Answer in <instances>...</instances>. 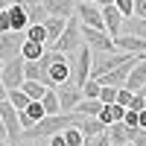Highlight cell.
<instances>
[{"label": "cell", "mask_w": 146, "mask_h": 146, "mask_svg": "<svg viewBox=\"0 0 146 146\" xmlns=\"http://www.w3.org/2000/svg\"><path fill=\"white\" fill-rule=\"evenodd\" d=\"M62 137H64L67 146H82V140H85V135L79 131V123H76V126H67V129L62 131Z\"/></svg>", "instance_id": "d4e9b609"}, {"label": "cell", "mask_w": 146, "mask_h": 146, "mask_svg": "<svg viewBox=\"0 0 146 146\" xmlns=\"http://www.w3.org/2000/svg\"><path fill=\"white\" fill-rule=\"evenodd\" d=\"M0 82H3V88H6V91L21 88V85H23V58H21V56H15V58H9V62H3Z\"/></svg>", "instance_id": "52a82bcc"}, {"label": "cell", "mask_w": 146, "mask_h": 146, "mask_svg": "<svg viewBox=\"0 0 146 146\" xmlns=\"http://www.w3.org/2000/svg\"><path fill=\"white\" fill-rule=\"evenodd\" d=\"M82 96H91V100H96V96H100V82L88 76V82L82 85Z\"/></svg>", "instance_id": "83f0119b"}, {"label": "cell", "mask_w": 146, "mask_h": 146, "mask_svg": "<svg viewBox=\"0 0 146 146\" xmlns=\"http://www.w3.org/2000/svg\"><path fill=\"white\" fill-rule=\"evenodd\" d=\"M143 126H146V108L137 111V129H143Z\"/></svg>", "instance_id": "d590c367"}, {"label": "cell", "mask_w": 146, "mask_h": 146, "mask_svg": "<svg viewBox=\"0 0 146 146\" xmlns=\"http://www.w3.org/2000/svg\"><path fill=\"white\" fill-rule=\"evenodd\" d=\"M6 12H9V23H12V29H15V32H23V29L29 27V15H27V9H23L21 3L6 6Z\"/></svg>", "instance_id": "e0dca14e"}, {"label": "cell", "mask_w": 146, "mask_h": 146, "mask_svg": "<svg viewBox=\"0 0 146 146\" xmlns=\"http://www.w3.org/2000/svg\"><path fill=\"white\" fill-rule=\"evenodd\" d=\"M82 41L91 47V53H111V50H117L114 38L105 29H88V27H82Z\"/></svg>", "instance_id": "5b68a950"}, {"label": "cell", "mask_w": 146, "mask_h": 146, "mask_svg": "<svg viewBox=\"0 0 146 146\" xmlns=\"http://www.w3.org/2000/svg\"><path fill=\"white\" fill-rule=\"evenodd\" d=\"M41 23H44V35H47L44 47H47V50H53V44L58 41V35H62V29H64V18H56V15H50V18H44Z\"/></svg>", "instance_id": "9a60e30c"}, {"label": "cell", "mask_w": 146, "mask_h": 146, "mask_svg": "<svg viewBox=\"0 0 146 146\" xmlns=\"http://www.w3.org/2000/svg\"><path fill=\"white\" fill-rule=\"evenodd\" d=\"M0 70H3V58H0Z\"/></svg>", "instance_id": "ee69618b"}, {"label": "cell", "mask_w": 146, "mask_h": 146, "mask_svg": "<svg viewBox=\"0 0 146 146\" xmlns=\"http://www.w3.org/2000/svg\"><path fill=\"white\" fill-rule=\"evenodd\" d=\"M131 96H135V91H129V88H117V100H114V102H120L123 108H129V105H131Z\"/></svg>", "instance_id": "f1b7e54d"}, {"label": "cell", "mask_w": 146, "mask_h": 146, "mask_svg": "<svg viewBox=\"0 0 146 146\" xmlns=\"http://www.w3.org/2000/svg\"><path fill=\"white\" fill-rule=\"evenodd\" d=\"M96 100H100L102 105L105 102H114L117 100V88H114V85H100V96H96Z\"/></svg>", "instance_id": "4316f807"}, {"label": "cell", "mask_w": 146, "mask_h": 146, "mask_svg": "<svg viewBox=\"0 0 146 146\" xmlns=\"http://www.w3.org/2000/svg\"><path fill=\"white\" fill-rule=\"evenodd\" d=\"M88 3H96V6H100V3H102V0H88Z\"/></svg>", "instance_id": "60d3db41"}, {"label": "cell", "mask_w": 146, "mask_h": 146, "mask_svg": "<svg viewBox=\"0 0 146 146\" xmlns=\"http://www.w3.org/2000/svg\"><path fill=\"white\" fill-rule=\"evenodd\" d=\"M120 32H126V35H137V38H146V18H137V15L123 18V27H120Z\"/></svg>", "instance_id": "ac0fdd59"}, {"label": "cell", "mask_w": 146, "mask_h": 146, "mask_svg": "<svg viewBox=\"0 0 146 146\" xmlns=\"http://www.w3.org/2000/svg\"><path fill=\"white\" fill-rule=\"evenodd\" d=\"M9 29H12V23H9V12L0 9V32H9Z\"/></svg>", "instance_id": "e575fe53"}, {"label": "cell", "mask_w": 146, "mask_h": 146, "mask_svg": "<svg viewBox=\"0 0 146 146\" xmlns=\"http://www.w3.org/2000/svg\"><path fill=\"white\" fill-rule=\"evenodd\" d=\"M73 15L79 18L82 27H88V29H105V23H102V12L96 3H88V0H76V9H73Z\"/></svg>", "instance_id": "277c9868"}, {"label": "cell", "mask_w": 146, "mask_h": 146, "mask_svg": "<svg viewBox=\"0 0 146 146\" xmlns=\"http://www.w3.org/2000/svg\"><path fill=\"white\" fill-rule=\"evenodd\" d=\"M0 146H12V143H9V140H0Z\"/></svg>", "instance_id": "ab89813d"}, {"label": "cell", "mask_w": 146, "mask_h": 146, "mask_svg": "<svg viewBox=\"0 0 146 146\" xmlns=\"http://www.w3.org/2000/svg\"><path fill=\"white\" fill-rule=\"evenodd\" d=\"M143 85H146V58H137V62L131 64V70H129L123 88H129V91H140Z\"/></svg>", "instance_id": "5bb4252c"}, {"label": "cell", "mask_w": 146, "mask_h": 146, "mask_svg": "<svg viewBox=\"0 0 146 146\" xmlns=\"http://www.w3.org/2000/svg\"><path fill=\"white\" fill-rule=\"evenodd\" d=\"M123 146H135V143H131V140H129V143H123Z\"/></svg>", "instance_id": "7bdbcfd3"}, {"label": "cell", "mask_w": 146, "mask_h": 146, "mask_svg": "<svg viewBox=\"0 0 146 146\" xmlns=\"http://www.w3.org/2000/svg\"><path fill=\"white\" fill-rule=\"evenodd\" d=\"M0 120H3V126H6V140L15 146L21 140V123H18V108H12L9 100H0Z\"/></svg>", "instance_id": "8992f818"}, {"label": "cell", "mask_w": 146, "mask_h": 146, "mask_svg": "<svg viewBox=\"0 0 146 146\" xmlns=\"http://www.w3.org/2000/svg\"><path fill=\"white\" fill-rule=\"evenodd\" d=\"M41 53H44V44L23 38V44H21V58L23 62H35V58H41Z\"/></svg>", "instance_id": "44dd1931"}, {"label": "cell", "mask_w": 146, "mask_h": 146, "mask_svg": "<svg viewBox=\"0 0 146 146\" xmlns=\"http://www.w3.org/2000/svg\"><path fill=\"white\" fill-rule=\"evenodd\" d=\"M41 67V85H47V88H56V85H62L70 79V62L64 53L58 50H44L41 58H35Z\"/></svg>", "instance_id": "6da1fadb"}, {"label": "cell", "mask_w": 146, "mask_h": 146, "mask_svg": "<svg viewBox=\"0 0 146 146\" xmlns=\"http://www.w3.org/2000/svg\"><path fill=\"white\" fill-rule=\"evenodd\" d=\"M44 140H47V146H67V143H64V137H62V131H56V135L44 137Z\"/></svg>", "instance_id": "d6a6232c"}, {"label": "cell", "mask_w": 146, "mask_h": 146, "mask_svg": "<svg viewBox=\"0 0 146 146\" xmlns=\"http://www.w3.org/2000/svg\"><path fill=\"white\" fill-rule=\"evenodd\" d=\"M114 47H117V50H123V53H135V56H140V53L146 50V38H137V35L120 32V35H114Z\"/></svg>", "instance_id": "4fadbf2b"}, {"label": "cell", "mask_w": 146, "mask_h": 146, "mask_svg": "<svg viewBox=\"0 0 146 146\" xmlns=\"http://www.w3.org/2000/svg\"><path fill=\"white\" fill-rule=\"evenodd\" d=\"M41 3H44L47 18H50V15H56V18H70L73 9H76V0H41Z\"/></svg>", "instance_id": "2e32d148"}, {"label": "cell", "mask_w": 146, "mask_h": 146, "mask_svg": "<svg viewBox=\"0 0 146 146\" xmlns=\"http://www.w3.org/2000/svg\"><path fill=\"white\" fill-rule=\"evenodd\" d=\"M79 131H82L85 137H96V135L105 131V126L100 123V117H82L79 120Z\"/></svg>", "instance_id": "ffe728a7"}, {"label": "cell", "mask_w": 146, "mask_h": 146, "mask_svg": "<svg viewBox=\"0 0 146 146\" xmlns=\"http://www.w3.org/2000/svg\"><path fill=\"white\" fill-rule=\"evenodd\" d=\"M137 62V56H131V58H126V62H120L117 67H111L108 73H102V76H96V82L100 85H114V88H123V82H126V76H129V70H131V64Z\"/></svg>", "instance_id": "30bf717a"}, {"label": "cell", "mask_w": 146, "mask_h": 146, "mask_svg": "<svg viewBox=\"0 0 146 146\" xmlns=\"http://www.w3.org/2000/svg\"><path fill=\"white\" fill-rule=\"evenodd\" d=\"M23 32H27V38H29V41H38V44L47 41V35H44V23H29ZM44 50H47V47H44Z\"/></svg>", "instance_id": "484cf974"}, {"label": "cell", "mask_w": 146, "mask_h": 146, "mask_svg": "<svg viewBox=\"0 0 146 146\" xmlns=\"http://www.w3.org/2000/svg\"><path fill=\"white\" fill-rule=\"evenodd\" d=\"M79 44H82V23H79L76 15H70V18H64V29L58 35V41L53 44V50L64 53V56H73Z\"/></svg>", "instance_id": "7a4b0ae2"}, {"label": "cell", "mask_w": 146, "mask_h": 146, "mask_svg": "<svg viewBox=\"0 0 146 146\" xmlns=\"http://www.w3.org/2000/svg\"><path fill=\"white\" fill-rule=\"evenodd\" d=\"M41 105H44V111H47V114H58V111H62V108H58V96H56L53 88H47V91H44Z\"/></svg>", "instance_id": "cb8c5ba5"}, {"label": "cell", "mask_w": 146, "mask_h": 146, "mask_svg": "<svg viewBox=\"0 0 146 146\" xmlns=\"http://www.w3.org/2000/svg\"><path fill=\"white\" fill-rule=\"evenodd\" d=\"M137 58H146V50H143V53H140V56H137Z\"/></svg>", "instance_id": "b9f144b4"}, {"label": "cell", "mask_w": 146, "mask_h": 146, "mask_svg": "<svg viewBox=\"0 0 146 146\" xmlns=\"http://www.w3.org/2000/svg\"><path fill=\"white\" fill-rule=\"evenodd\" d=\"M0 140H6V126H3V120H0Z\"/></svg>", "instance_id": "8d00e7d4"}, {"label": "cell", "mask_w": 146, "mask_h": 146, "mask_svg": "<svg viewBox=\"0 0 146 146\" xmlns=\"http://www.w3.org/2000/svg\"><path fill=\"white\" fill-rule=\"evenodd\" d=\"M0 100H6V88H3V82H0Z\"/></svg>", "instance_id": "f35d334b"}, {"label": "cell", "mask_w": 146, "mask_h": 146, "mask_svg": "<svg viewBox=\"0 0 146 146\" xmlns=\"http://www.w3.org/2000/svg\"><path fill=\"white\" fill-rule=\"evenodd\" d=\"M53 91H56V96H58V108H62V111H73V108H76V102L82 100V88H79L73 79L56 85Z\"/></svg>", "instance_id": "ba28073f"}, {"label": "cell", "mask_w": 146, "mask_h": 146, "mask_svg": "<svg viewBox=\"0 0 146 146\" xmlns=\"http://www.w3.org/2000/svg\"><path fill=\"white\" fill-rule=\"evenodd\" d=\"M135 131H137V129H129L123 120H117V123L105 126V137H108L111 146H123V143H129L131 137H135Z\"/></svg>", "instance_id": "7c38bea8"}, {"label": "cell", "mask_w": 146, "mask_h": 146, "mask_svg": "<svg viewBox=\"0 0 146 146\" xmlns=\"http://www.w3.org/2000/svg\"><path fill=\"white\" fill-rule=\"evenodd\" d=\"M131 143H135V146H146V126L135 131V137H131Z\"/></svg>", "instance_id": "836d02e7"}, {"label": "cell", "mask_w": 146, "mask_h": 146, "mask_svg": "<svg viewBox=\"0 0 146 146\" xmlns=\"http://www.w3.org/2000/svg\"><path fill=\"white\" fill-rule=\"evenodd\" d=\"M123 123L129 129H137V111H131V108H126V114H123Z\"/></svg>", "instance_id": "4dcf8cb0"}, {"label": "cell", "mask_w": 146, "mask_h": 146, "mask_svg": "<svg viewBox=\"0 0 146 146\" xmlns=\"http://www.w3.org/2000/svg\"><path fill=\"white\" fill-rule=\"evenodd\" d=\"M67 62H70V79L82 88V85L88 82V73H91V47L82 41L76 47V53L67 56Z\"/></svg>", "instance_id": "3957f363"}, {"label": "cell", "mask_w": 146, "mask_h": 146, "mask_svg": "<svg viewBox=\"0 0 146 146\" xmlns=\"http://www.w3.org/2000/svg\"><path fill=\"white\" fill-rule=\"evenodd\" d=\"M131 15L146 18V0H131Z\"/></svg>", "instance_id": "f546056e"}, {"label": "cell", "mask_w": 146, "mask_h": 146, "mask_svg": "<svg viewBox=\"0 0 146 146\" xmlns=\"http://www.w3.org/2000/svg\"><path fill=\"white\" fill-rule=\"evenodd\" d=\"M114 6L123 12V18H131V0H114Z\"/></svg>", "instance_id": "1f68e13d"}, {"label": "cell", "mask_w": 146, "mask_h": 146, "mask_svg": "<svg viewBox=\"0 0 146 146\" xmlns=\"http://www.w3.org/2000/svg\"><path fill=\"white\" fill-rule=\"evenodd\" d=\"M23 38H27V32H15V29L0 32V58H3V62H9V58L21 56V44H23Z\"/></svg>", "instance_id": "9c48e42d"}, {"label": "cell", "mask_w": 146, "mask_h": 146, "mask_svg": "<svg viewBox=\"0 0 146 146\" xmlns=\"http://www.w3.org/2000/svg\"><path fill=\"white\" fill-rule=\"evenodd\" d=\"M100 108H102V102H100V100L82 96V100L76 102V108H73V111H76L79 117H96V114H100Z\"/></svg>", "instance_id": "d6986e66"}, {"label": "cell", "mask_w": 146, "mask_h": 146, "mask_svg": "<svg viewBox=\"0 0 146 146\" xmlns=\"http://www.w3.org/2000/svg\"><path fill=\"white\" fill-rule=\"evenodd\" d=\"M6 100H9V105H12V108H18V111H23V108L29 105V96L23 94L21 88H12V91H6Z\"/></svg>", "instance_id": "603a6c76"}, {"label": "cell", "mask_w": 146, "mask_h": 146, "mask_svg": "<svg viewBox=\"0 0 146 146\" xmlns=\"http://www.w3.org/2000/svg\"><path fill=\"white\" fill-rule=\"evenodd\" d=\"M100 12H102V23H105V32L111 35H120V27H123V12H120L114 3H105V6H100Z\"/></svg>", "instance_id": "8fae6325"}, {"label": "cell", "mask_w": 146, "mask_h": 146, "mask_svg": "<svg viewBox=\"0 0 146 146\" xmlns=\"http://www.w3.org/2000/svg\"><path fill=\"white\" fill-rule=\"evenodd\" d=\"M15 0H0V9H6V6H12Z\"/></svg>", "instance_id": "74e56055"}, {"label": "cell", "mask_w": 146, "mask_h": 146, "mask_svg": "<svg viewBox=\"0 0 146 146\" xmlns=\"http://www.w3.org/2000/svg\"><path fill=\"white\" fill-rule=\"evenodd\" d=\"M21 91L29 96V100H41L44 96V91H47V85H41L38 79H23V85H21Z\"/></svg>", "instance_id": "7402d4cb"}]
</instances>
